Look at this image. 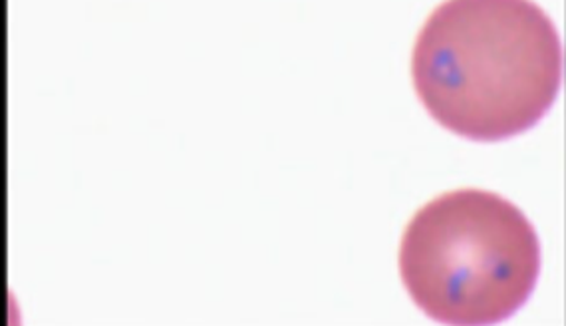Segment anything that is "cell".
<instances>
[{"mask_svg":"<svg viewBox=\"0 0 566 326\" xmlns=\"http://www.w3.org/2000/svg\"><path fill=\"white\" fill-rule=\"evenodd\" d=\"M400 273L413 303L443 325H497L537 287L533 223L491 191L463 189L421 208L403 233Z\"/></svg>","mask_w":566,"mask_h":326,"instance_id":"2","label":"cell"},{"mask_svg":"<svg viewBox=\"0 0 566 326\" xmlns=\"http://www.w3.org/2000/svg\"><path fill=\"white\" fill-rule=\"evenodd\" d=\"M2 285H4V283H2V277H0V288H2ZM0 303H2V291H0ZM2 315H4V311L0 308V317H2Z\"/></svg>","mask_w":566,"mask_h":326,"instance_id":"3","label":"cell"},{"mask_svg":"<svg viewBox=\"0 0 566 326\" xmlns=\"http://www.w3.org/2000/svg\"><path fill=\"white\" fill-rule=\"evenodd\" d=\"M565 70L555 22L533 0H446L423 24L413 86L461 138L501 141L553 108Z\"/></svg>","mask_w":566,"mask_h":326,"instance_id":"1","label":"cell"}]
</instances>
